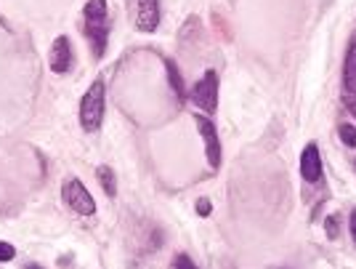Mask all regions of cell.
<instances>
[{
  "mask_svg": "<svg viewBox=\"0 0 356 269\" xmlns=\"http://www.w3.org/2000/svg\"><path fill=\"white\" fill-rule=\"evenodd\" d=\"M197 128H200V136L205 139L208 163L213 165V168H218V165H221V139H218V131H216V125H213L208 118H200V115H197Z\"/></svg>",
  "mask_w": 356,
  "mask_h": 269,
  "instance_id": "5b68a950",
  "label": "cell"
},
{
  "mask_svg": "<svg viewBox=\"0 0 356 269\" xmlns=\"http://www.w3.org/2000/svg\"><path fill=\"white\" fill-rule=\"evenodd\" d=\"M136 27L141 32L160 27V0H136Z\"/></svg>",
  "mask_w": 356,
  "mask_h": 269,
  "instance_id": "8992f818",
  "label": "cell"
},
{
  "mask_svg": "<svg viewBox=\"0 0 356 269\" xmlns=\"http://www.w3.org/2000/svg\"><path fill=\"white\" fill-rule=\"evenodd\" d=\"M343 91L356 99V40L348 45L346 64H343Z\"/></svg>",
  "mask_w": 356,
  "mask_h": 269,
  "instance_id": "9c48e42d",
  "label": "cell"
},
{
  "mask_svg": "<svg viewBox=\"0 0 356 269\" xmlns=\"http://www.w3.org/2000/svg\"><path fill=\"white\" fill-rule=\"evenodd\" d=\"M189 96H192V102L200 107L202 112L213 115L216 107H218V72H216V70H208L205 77L192 89Z\"/></svg>",
  "mask_w": 356,
  "mask_h": 269,
  "instance_id": "3957f363",
  "label": "cell"
},
{
  "mask_svg": "<svg viewBox=\"0 0 356 269\" xmlns=\"http://www.w3.org/2000/svg\"><path fill=\"white\" fill-rule=\"evenodd\" d=\"M48 64H51V72H56V75H67L70 72V67H72V45H70V38L59 35L51 43Z\"/></svg>",
  "mask_w": 356,
  "mask_h": 269,
  "instance_id": "277c9868",
  "label": "cell"
},
{
  "mask_svg": "<svg viewBox=\"0 0 356 269\" xmlns=\"http://www.w3.org/2000/svg\"><path fill=\"white\" fill-rule=\"evenodd\" d=\"M210 210H213L210 200H208V197H202V200L197 203V213H200V216H210Z\"/></svg>",
  "mask_w": 356,
  "mask_h": 269,
  "instance_id": "e0dca14e",
  "label": "cell"
},
{
  "mask_svg": "<svg viewBox=\"0 0 356 269\" xmlns=\"http://www.w3.org/2000/svg\"><path fill=\"white\" fill-rule=\"evenodd\" d=\"M99 181H102V187H104V192L109 194V197H115L118 194V184H115V171L109 168V165H102L99 171Z\"/></svg>",
  "mask_w": 356,
  "mask_h": 269,
  "instance_id": "7c38bea8",
  "label": "cell"
},
{
  "mask_svg": "<svg viewBox=\"0 0 356 269\" xmlns=\"http://www.w3.org/2000/svg\"><path fill=\"white\" fill-rule=\"evenodd\" d=\"M348 109H351V115L356 118V99H351V102H348Z\"/></svg>",
  "mask_w": 356,
  "mask_h": 269,
  "instance_id": "d6986e66",
  "label": "cell"
},
{
  "mask_svg": "<svg viewBox=\"0 0 356 269\" xmlns=\"http://www.w3.org/2000/svg\"><path fill=\"white\" fill-rule=\"evenodd\" d=\"M351 235H354V243H356V210L351 213Z\"/></svg>",
  "mask_w": 356,
  "mask_h": 269,
  "instance_id": "ac0fdd59",
  "label": "cell"
},
{
  "mask_svg": "<svg viewBox=\"0 0 356 269\" xmlns=\"http://www.w3.org/2000/svg\"><path fill=\"white\" fill-rule=\"evenodd\" d=\"M14 256H16L14 245H11V243H3V240H0V261H11Z\"/></svg>",
  "mask_w": 356,
  "mask_h": 269,
  "instance_id": "9a60e30c",
  "label": "cell"
},
{
  "mask_svg": "<svg viewBox=\"0 0 356 269\" xmlns=\"http://www.w3.org/2000/svg\"><path fill=\"white\" fill-rule=\"evenodd\" d=\"M325 229H327V235H330V238H338V216H330Z\"/></svg>",
  "mask_w": 356,
  "mask_h": 269,
  "instance_id": "2e32d148",
  "label": "cell"
},
{
  "mask_svg": "<svg viewBox=\"0 0 356 269\" xmlns=\"http://www.w3.org/2000/svg\"><path fill=\"white\" fill-rule=\"evenodd\" d=\"M61 197H64V203H67L74 213H80V216H93V213H96V200H93L88 190L83 187V181L74 179V176L64 181Z\"/></svg>",
  "mask_w": 356,
  "mask_h": 269,
  "instance_id": "7a4b0ae2",
  "label": "cell"
},
{
  "mask_svg": "<svg viewBox=\"0 0 356 269\" xmlns=\"http://www.w3.org/2000/svg\"><path fill=\"white\" fill-rule=\"evenodd\" d=\"M86 38L90 48L96 54V59H102L106 51V38H109V24L106 22H86Z\"/></svg>",
  "mask_w": 356,
  "mask_h": 269,
  "instance_id": "ba28073f",
  "label": "cell"
},
{
  "mask_svg": "<svg viewBox=\"0 0 356 269\" xmlns=\"http://www.w3.org/2000/svg\"><path fill=\"white\" fill-rule=\"evenodd\" d=\"M27 269H43V267H38V264H30V267H27Z\"/></svg>",
  "mask_w": 356,
  "mask_h": 269,
  "instance_id": "ffe728a7",
  "label": "cell"
},
{
  "mask_svg": "<svg viewBox=\"0 0 356 269\" xmlns=\"http://www.w3.org/2000/svg\"><path fill=\"white\" fill-rule=\"evenodd\" d=\"M102 120H104V83L93 80L80 102V123L88 134H93L102 128Z\"/></svg>",
  "mask_w": 356,
  "mask_h": 269,
  "instance_id": "6da1fadb",
  "label": "cell"
},
{
  "mask_svg": "<svg viewBox=\"0 0 356 269\" xmlns=\"http://www.w3.org/2000/svg\"><path fill=\"white\" fill-rule=\"evenodd\" d=\"M86 22H106V0L86 3Z\"/></svg>",
  "mask_w": 356,
  "mask_h": 269,
  "instance_id": "30bf717a",
  "label": "cell"
},
{
  "mask_svg": "<svg viewBox=\"0 0 356 269\" xmlns=\"http://www.w3.org/2000/svg\"><path fill=\"white\" fill-rule=\"evenodd\" d=\"M338 134H341V141L346 144V147L356 150V125H351V123H341V125H338Z\"/></svg>",
  "mask_w": 356,
  "mask_h": 269,
  "instance_id": "4fadbf2b",
  "label": "cell"
},
{
  "mask_svg": "<svg viewBox=\"0 0 356 269\" xmlns=\"http://www.w3.org/2000/svg\"><path fill=\"white\" fill-rule=\"evenodd\" d=\"M300 176L309 184H316L322 179V155H319V147L314 141L306 144V150L300 152Z\"/></svg>",
  "mask_w": 356,
  "mask_h": 269,
  "instance_id": "52a82bcc",
  "label": "cell"
},
{
  "mask_svg": "<svg viewBox=\"0 0 356 269\" xmlns=\"http://www.w3.org/2000/svg\"><path fill=\"white\" fill-rule=\"evenodd\" d=\"M165 67H168V80H170V86H173V91H176V96L178 99H184V96H186V89H184V77L178 75L176 61L165 59Z\"/></svg>",
  "mask_w": 356,
  "mask_h": 269,
  "instance_id": "8fae6325",
  "label": "cell"
},
{
  "mask_svg": "<svg viewBox=\"0 0 356 269\" xmlns=\"http://www.w3.org/2000/svg\"><path fill=\"white\" fill-rule=\"evenodd\" d=\"M170 269H197V264L186 254H176L170 261Z\"/></svg>",
  "mask_w": 356,
  "mask_h": 269,
  "instance_id": "5bb4252c",
  "label": "cell"
}]
</instances>
